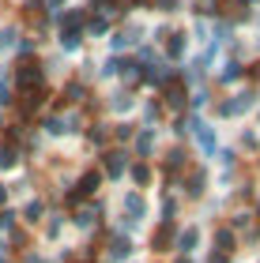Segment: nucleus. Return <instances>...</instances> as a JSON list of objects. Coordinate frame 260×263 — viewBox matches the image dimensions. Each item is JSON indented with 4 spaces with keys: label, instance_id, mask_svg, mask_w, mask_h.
Here are the masks:
<instances>
[{
    "label": "nucleus",
    "instance_id": "f257e3e1",
    "mask_svg": "<svg viewBox=\"0 0 260 263\" xmlns=\"http://www.w3.org/2000/svg\"><path fill=\"white\" fill-rule=\"evenodd\" d=\"M125 207H128V214H136V218H140V214H144V199H140V196H128Z\"/></svg>",
    "mask_w": 260,
    "mask_h": 263
},
{
    "label": "nucleus",
    "instance_id": "f03ea898",
    "mask_svg": "<svg viewBox=\"0 0 260 263\" xmlns=\"http://www.w3.org/2000/svg\"><path fill=\"white\" fill-rule=\"evenodd\" d=\"M193 245H196V230H185V233H181V248L188 252V248H193Z\"/></svg>",
    "mask_w": 260,
    "mask_h": 263
},
{
    "label": "nucleus",
    "instance_id": "7ed1b4c3",
    "mask_svg": "<svg viewBox=\"0 0 260 263\" xmlns=\"http://www.w3.org/2000/svg\"><path fill=\"white\" fill-rule=\"evenodd\" d=\"M110 173H113V177L121 173V154H110Z\"/></svg>",
    "mask_w": 260,
    "mask_h": 263
},
{
    "label": "nucleus",
    "instance_id": "20e7f679",
    "mask_svg": "<svg viewBox=\"0 0 260 263\" xmlns=\"http://www.w3.org/2000/svg\"><path fill=\"white\" fill-rule=\"evenodd\" d=\"M219 245H222V252H230V245H234V237H230V233H219Z\"/></svg>",
    "mask_w": 260,
    "mask_h": 263
},
{
    "label": "nucleus",
    "instance_id": "39448f33",
    "mask_svg": "<svg viewBox=\"0 0 260 263\" xmlns=\"http://www.w3.org/2000/svg\"><path fill=\"white\" fill-rule=\"evenodd\" d=\"M159 4H162V8H170V4H177V0H159Z\"/></svg>",
    "mask_w": 260,
    "mask_h": 263
},
{
    "label": "nucleus",
    "instance_id": "423d86ee",
    "mask_svg": "<svg viewBox=\"0 0 260 263\" xmlns=\"http://www.w3.org/2000/svg\"><path fill=\"white\" fill-rule=\"evenodd\" d=\"M53 4H61V0H53Z\"/></svg>",
    "mask_w": 260,
    "mask_h": 263
}]
</instances>
